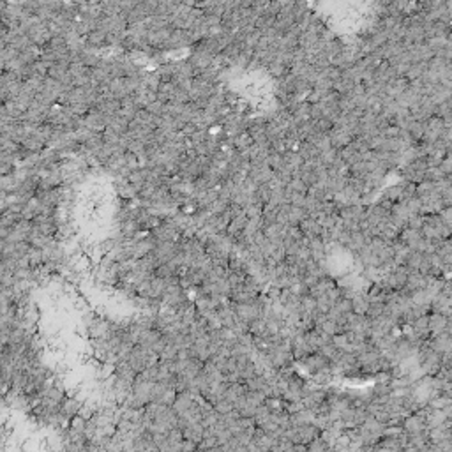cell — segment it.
<instances>
[{"instance_id": "6da1fadb", "label": "cell", "mask_w": 452, "mask_h": 452, "mask_svg": "<svg viewBox=\"0 0 452 452\" xmlns=\"http://www.w3.org/2000/svg\"><path fill=\"white\" fill-rule=\"evenodd\" d=\"M406 277H408V270L404 267L394 265V267L383 276V283L389 286V290L391 292H401L404 288V285H406Z\"/></svg>"}, {"instance_id": "7a4b0ae2", "label": "cell", "mask_w": 452, "mask_h": 452, "mask_svg": "<svg viewBox=\"0 0 452 452\" xmlns=\"http://www.w3.org/2000/svg\"><path fill=\"white\" fill-rule=\"evenodd\" d=\"M445 128H451V126H445V122L438 117H431L426 122V129H424V136L421 141H426V143H433V141L440 140L442 138V133Z\"/></svg>"}, {"instance_id": "3957f363", "label": "cell", "mask_w": 452, "mask_h": 452, "mask_svg": "<svg viewBox=\"0 0 452 452\" xmlns=\"http://www.w3.org/2000/svg\"><path fill=\"white\" fill-rule=\"evenodd\" d=\"M427 325H429L431 338H435L438 334L451 332V318L440 315V313H429L427 315Z\"/></svg>"}, {"instance_id": "277c9868", "label": "cell", "mask_w": 452, "mask_h": 452, "mask_svg": "<svg viewBox=\"0 0 452 452\" xmlns=\"http://www.w3.org/2000/svg\"><path fill=\"white\" fill-rule=\"evenodd\" d=\"M401 427L406 435H415V433H422V431H427L426 427V421L419 412L410 413L408 417H404L401 422Z\"/></svg>"}, {"instance_id": "5b68a950", "label": "cell", "mask_w": 452, "mask_h": 452, "mask_svg": "<svg viewBox=\"0 0 452 452\" xmlns=\"http://www.w3.org/2000/svg\"><path fill=\"white\" fill-rule=\"evenodd\" d=\"M345 330H351V332L362 334V336L369 338V320H368V316L350 313V315H348V318H346Z\"/></svg>"}, {"instance_id": "8992f818", "label": "cell", "mask_w": 452, "mask_h": 452, "mask_svg": "<svg viewBox=\"0 0 452 452\" xmlns=\"http://www.w3.org/2000/svg\"><path fill=\"white\" fill-rule=\"evenodd\" d=\"M191 44H194V39L189 30H171L164 50H179L184 46H191Z\"/></svg>"}, {"instance_id": "52a82bcc", "label": "cell", "mask_w": 452, "mask_h": 452, "mask_svg": "<svg viewBox=\"0 0 452 452\" xmlns=\"http://www.w3.org/2000/svg\"><path fill=\"white\" fill-rule=\"evenodd\" d=\"M187 62L191 64V67H193L194 73L198 75L200 71H205L207 67H211V66H212V62H214V57H212V55H209V53L202 52V50L194 48L193 53L189 55Z\"/></svg>"}, {"instance_id": "ba28073f", "label": "cell", "mask_w": 452, "mask_h": 452, "mask_svg": "<svg viewBox=\"0 0 452 452\" xmlns=\"http://www.w3.org/2000/svg\"><path fill=\"white\" fill-rule=\"evenodd\" d=\"M194 399H196V398H194L191 392H187V391H186V392H179V394L175 396V401H173V404H171V410H173V412H175L179 417H182V415H184V413L187 412V410L194 404Z\"/></svg>"}, {"instance_id": "9c48e42d", "label": "cell", "mask_w": 452, "mask_h": 452, "mask_svg": "<svg viewBox=\"0 0 452 452\" xmlns=\"http://www.w3.org/2000/svg\"><path fill=\"white\" fill-rule=\"evenodd\" d=\"M83 128L90 129L92 133H103L106 128V119L99 111L88 110V113L83 117Z\"/></svg>"}, {"instance_id": "30bf717a", "label": "cell", "mask_w": 452, "mask_h": 452, "mask_svg": "<svg viewBox=\"0 0 452 452\" xmlns=\"http://www.w3.org/2000/svg\"><path fill=\"white\" fill-rule=\"evenodd\" d=\"M329 140H330V145H332V149H345V147H348L351 143V140L353 138L348 134V133H345L343 129L339 128H332L329 131Z\"/></svg>"}, {"instance_id": "8fae6325", "label": "cell", "mask_w": 452, "mask_h": 452, "mask_svg": "<svg viewBox=\"0 0 452 452\" xmlns=\"http://www.w3.org/2000/svg\"><path fill=\"white\" fill-rule=\"evenodd\" d=\"M299 230L300 233H302L304 239H316L321 235V226L318 224V221L313 219V217H307V219H304L302 223L299 224Z\"/></svg>"}, {"instance_id": "7c38bea8", "label": "cell", "mask_w": 452, "mask_h": 452, "mask_svg": "<svg viewBox=\"0 0 452 452\" xmlns=\"http://www.w3.org/2000/svg\"><path fill=\"white\" fill-rule=\"evenodd\" d=\"M85 44H87L88 50H99L105 48L106 46V34L101 30V28H94L92 32H88L85 35Z\"/></svg>"}, {"instance_id": "4fadbf2b", "label": "cell", "mask_w": 452, "mask_h": 452, "mask_svg": "<svg viewBox=\"0 0 452 452\" xmlns=\"http://www.w3.org/2000/svg\"><path fill=\"white\" fill-rule=\"evenodd\" d=\"M406 88H408V81H406V80L396 78V80H392V81H389V83L385 85L383 94H385L387 97H391V99H396V97H399Z\"/></svg>"}, {"instance_id": "5bb4252c", "label": "cell", "mask_w": 452, "mask_h": 452, "mask_svg": "<svg viewBox=\"0 0 452 452\" xmlns=\"http://www.w3.org/2000/svg\"><path fill=\"white\" fill-rule=\"evenodd\" d=\"M366 244H369L368 240L364 239V235L360 232H348V239L346 242H345V249H348L350 253H359L362 247L366 246Z\"/></svg>"}, {"instance_id": "9a60e30c", "label": "cell", "mask_w": 452, "mask_h": 452, "mask_svg": "<svg viewBox=\"0 0 452 452\" xmlns=\"http://www.w3.org/2000/svg\"><path fill=\"white\" fill-rule=\"evenodd\" d=\"M315 412H311V410H299V412H295L290 415V426L292 427H300V426H306V424H313V421H315Z\"/></svg>"}, {"instance_id": "2e32d148", "label": "cell", "mask_w": 452, "mask_h": 452, "mask_svg": "<svg viewBox=\"0 0 452 452\" xmlns=\"http://www.w3.org/2000/svg\"><path fill=\"white\" fill-rule=\"evenodd\" d=\"M295 152L302 158L304 162H313L318 159V156H320V152H318L309 141H299V145L295 147Z\"/></svg>"}, {"instance_id": "e0dca14e", "label": "cell", "mask_w": 452, "mask_h": 452, "mask_svg": "<svg viewBox=\"0 0 452 452\" xmlns=\"http://www.w3.org/2000/svg\"><path fill=\"white\" fill-rule=\"evenodd\" d=\"M368 307H369V300L364 292H357V293L351 295V311L355 313V315L366 316Z\"/></svg>"}, {"instance_id": "ac0fdd59", "label": "cell", "mask_w": 452, "mask_h": 452, "mask_svg": "<svg viewBox=\"0 0 452 452\" xmlns=\"http://www.w3.org/2000/svg\"><path fill=\"white\" fill-rule=\"evenodd\" d=\"M297 429H299V438H300V444L302 445L311 444L313 440L318 438L320 433H321L315 424H306V426H300V427H297Z\"/></svg>"}, {"instance_id": "d6986e66", "label": "cell", "mask_w": 452, "mask_h": 452, "mask_svg": "<svg viewBox=\"0 0 452 452\" xmlns=\"http://www.w3.org/2000/svg\"><path fill=\"white\" fill-rule=\"evenodd\" d=\"M246 223H247V215H246V212H244V214L237 215L235 219L230 221L228 228H226V235H230L232 239H235L237 235H240V233L244 232Z\"/></svg>"}, {"instance_id": "ffe728a7", "label": "cell", "mask_w": 452, "mask_h": 452, "mask_svg": "<svg viewBox=\"0 0 452 452\" xmlns=\"http://www.w3.org/2000/svg\"><path fill=\"white\" fill-rule=\"evenodd\" d=\"M283 159H285V166H288L292 171H293V177L297 175V171H299L300 168L304 166L302 158H300V156H299L297 152H295V150H290V152H285V154H283Z\"/></svg>"}, {"instance_id": "44dd1931", "label": "cell", "mask_w": 452, "mask_h": 452, "mask_svg": "<svg viewBox=\"0 0 452 452\" xmlns=\"http://www.w3.org/2000/svg\"><path fill=\"white\" fill-rule=\"evenodd\" d=\"M246 392L247 391H246V387H244V383H230V385H226V391H224V399L233 404L240 396L246 394Z\"/></svg>"}, {"instance_id": "7402d4cb", "label": "cell", "mask_w": 452, "mask_h": 452, "mask_svg": "<svg viewBox=\"0 0 452 452\" xmlns=\"http://www.w3.org/2000/svg\"><path fill=\"white\" fill-rule=\"evenodd\" d=\"M307 141H309V143H311V145L315 147L320 154H323V152H327V150L332 149L330 140H329V134H325V133H316L315 136L309 138Z\"/></svg>"}, {"instance_id": "603a6c76", "label": "cell", "mask_w": 452, "mask_h": 452, "mask_svg": "<svg viewBox=\"0 0 452 452\" xmlns=\"http://www.w3.org/2000/svg\"><path fill=\"white\" fill-rule=\"evenodd\" d=\"M403 186L404 182H399V184H394V186H389V187L385 189L382 193V200H387V202H391L392 205L394 203H398L401 200V194H403Z\"/></svg>"}, {"instance_id": "cb8c5ba5", "label": "cell", "mask_w": 452, "mask_h": 452, "mask_svg": "<svg viewBox=\"0 0 452 452\" xmlns=\"http://www.w3.org/2000/svg\"><path fill=\"white\" fill-rule=\"evenodd\" d=\"M339 158H341V161L346 164L348 168L350 166H353L355 162H359V161H362V156H360L359 152H355V150L351 149L350 145L348 147H345V149H341L339 150Z\"/></svg>"}, {"instance_id": "d4e9b609", "label": "cell", "mask_w": 452, "mask_h": 452, "mask_svg": "<svg viewBox=\"0 0 452 452\" xmlns=\"http://www.w3.org/2000/svg\"><path fill=\"white\" fill-rule=\"evenodd\" d=\"M304 219H307V214L302 207L290 205V211H288V226H299Z\"/></svg>"}, {"instance_id": "484cf974", "label": "cell", "mask_w": 452, "mask_h": 452, "mask_svg": "<svg viewBox=\"0 0 452 452\" xmlns=\"http://www.w3.org/2000/svg\"><path fill=\"white\" fill-rule=\"evenodd\" d=\"M249 334L253 338H268L267 332V325H265L264 318H256L255 321L249 323Z\"/></svg>"}, {"instance_id": "4316f807", "label": "cell", "mask_w": 452, "mask_h": 452, "mask_svg": "<svg viewBox=\"0 0 452 452\" xmlns=\"http://www.w3.org/2000/svg\"><path fill=\"white\" fill-rule=\"evenodd\" d=\"M424 129H426V122H417V120H412V122L406 126V131L412 136L413 141H421L422 136H424Z\"/></svg>"}, {"instance_id": "83f0119b", "label": "cell", "mask_w": 452, "mask_h": 452, "mask_svg": "<svg viewBox=\"0 0 452 452\" xmlns=\"http://www.w3.org/2000/svg\"><path fill=\"white\" fill-rule=\"evenodd\" d=\"M427 71V64L424 62H417V64H412L408 69V73L404 75V80L406 81H413V80H419L424 73Z\"/></svg>"}, {"instance_id": "f1b7e54d", "label": "cell", "mask_w": 452, "mask_h": 452, "mask_svg": "<svg viewBox=\"0 0 452 452\" xmlns=\"http://www.w3.org/2000/svg\"><path fill=\"white\" fill-rule=\"evenodd\" d=\"M285 189H286V194L290 196V194H307V189H309V187L304 184L299 177H293V179H292V182L286 186Z\"/></svg>"}, {"instance_id": "f546056e", "label": "cell", "mask_w": 452, "mask_h": 452, "mask_svg": "<svg viewBox=\"0 0 452 452\" xmlns=\"http://www.w3.org/2000/svg\"><path fill=\"white\" fill-rule=\"evenodd\" d=\"M267 69H268V75L274 76L276 80L283 78L285 75H288V73H290V69H288L286 66H283L281 62H277L276 58H274V62H270V64H268Z\"/></svg>"}, {"instance_id": "4dcf8cb0", "label": "cell", "mask_w": 452, "mask_h": 452, "mask_svg": "<svg viewBox=\"0 0 452 452\" xmlns=\"http://www.w3.org/2000/svg\"><path fill=\"white\" fill-rule=\"evenodd\" d=\"M332 345L338 348L339 351H343V353H353V346H351L350 343H348V339L345 338V334H338V336H334Z\"/></svg>"}, {"instance_id": "1f68e13d", "label": "cell", "mask_w": 452, "mask_h": 452, "mask_svg": "<svg viewBox=\"0 0 452 452\" xmlns=\"http://www.w3.org/2000/svg\"><path fill=\"white\" fill-rule=\"evenodd\" d=\"M265 394L264 392H255V391H247L246 392V401L247 404H251V406H255V408H258V406H262V404H265Z\"/></svg>"}, {"instance_id": "d6a6232c", "label": "cell", "mask_w": 452, "mask_h": 452, "mask_svg": "<svg viewBox=\"0 0 452 452\" xmlns=\"http://www.w3.org/2000/svg\"><path fill=\"white\" fill-rule=\"evenodd\" d=\"M383 311H385V304L383 302H373V304H369L366 316H368V320H374V318H378V316H382Z\"/></svg>"}, {"instance_id": "836d02e7", "label": "cell", "mask_w": 452, "mask_h": 452, "mask_svg": "<svg viewBox=\"0 0 452 452\" xmlns=\"http://www.w3.org/2000/svg\"><path fill=\"white\" fill-rule=\"evenodd\" d=\"M307 452H330V447L318 436L311 444H307Z\"/></svg>"}, {"instance_id": "e575fe53", "label": "cell", "mask_w": 452, "mask_h": 452, "mask_svg": "<svg viewBox=\"0 0 452 452\" xmlns=\"http://www.w3.org/2000/svg\"><path fill=\"white\" fill-rule=\"evenodd\" d=\"M334 309H338L339 313H343V315H350L351 311V299H348V297H341V299L338 300V302L334 304Z\"/></svg>"}, {"instance_id": "d590c367", "label": "cell", "mask_w": 452, "mask_h": 452, "mask_svg": "<svg viewBox=\"0 0 452 452\" xmlns=\"http://www.w3.org/2000/svg\"><path fill=\"white\" fill-rule=\"evenodd\" d=\"M212 408H214V412L217 413V415H226V413L233 412V404L228 403L226 399H221V401H217Z\"/></svg>"}, {"instance_id": "8d00e7d4", "label": "cell", "mask_w": 452, "mask_h": 452, "mask_svg": "<svg viewBox=\"0 0 452 452\" xmlns=\"http://www.w3.org/2000/svg\"><path fill=\"white\" fill-rule=\"evenodd\" d=\"M440 170H442V173H444L445 177H451V171H452V159H451V154L449 156H445L444 159H442V162H440Z\"/></svg>"}, {"instance_id": "74e56055", "label": "cell", "mask_w": 452, "mask_h": 452, "mask_svg": "<svg viewBox=\"0 0 452 452\" xmlns=\"http://www.w3.org/2000/svg\"><path fill=\"white\" fill-rule=\"evenodd\" d=\"M422 223H424V219H422V215H412L408 221H406V228H412V230H419L421 232L422 228Z\"/></svg>"}, {"instance_id": "f35d334b", "label": "cell", "mask_w": 452, "mask_h": 452, "mask_svg": "<svg viewBox=\"0 0 452 452\" xmlns=\"http://www.w3.org/2000/svg\"><path fill=\"white\" fill-rule=\"evenodd\" d=\"M438 217H440V221H442L444 224L451 226V224H452V209H451V207H445V209H442V211L438 212Z\"/></svg>"}, {"instance_id": "ab89813d", "label": "cell", "mask_w": 452, "mask_h": 452, "mask_svg": "<svg viewBox=\"0 0 452 452\" xmlns=\"http://www.w3.org/2000/svg\"><path fill=\"white\" fill-rule=\"evenodd\" d=\"M246 449H247V452H262V451H260V447L255 444V442H251V444H247Z\"/></svg>"}, {"instance_id": "60d3db41", "label": "cell", "mask_w": 452, "mask_h": 452, "mask_svg": "<svg viewBox=\"0 0 452 452\" xmlns=\"http://www.w3.org/2000/svg\"><path fill=\"white\" fill-rule=\"evenodd\" d=\"M233 452H247V449H246V447H242V445H240V447H237Z\"/></svg>"}]
</instances>
